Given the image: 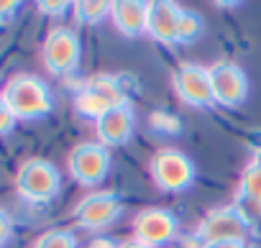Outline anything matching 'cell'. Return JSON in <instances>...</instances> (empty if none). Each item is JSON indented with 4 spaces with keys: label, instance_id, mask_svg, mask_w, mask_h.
<instances>
[{
    "label": "cell",
    "instance_id": "10",
    "mask_svg": "<svg viewBox=\"0 0 261 248\" xmlns=\"http://www.w3.org/2000/svg\"><path fill=\"white\" fill-rule=\"evenodd\" d=\"M210 72V87L215 105L220 107H238L248 97V74L233 64V62H215L207 67Z\"/></svg>",
    "mask_w": 261,
    "mask_h": 248
},
{
    "label": "cell",
    "instance_id": "20",
    "mask_svg": "<svg viewBox=\"0 0 261 248\" xmlns=\"http://www.w3.org/2000/svg\"><path fill=\"white\" fill-rule=\"evenodd\" d=\"M36 8L44 13V16H54V18H62L72 6L64 3V0H41V3H36Z\"/></svg>",
    "mask_w": 261,
    "mask_h": 248
},
{
    "label": "cell",
    "instance_id": "11",
    "mask_svg": "<svg viewBox=\"0 0 261 248\" xmlns=\"http://www.w3.org/2000/svg\"><path fill=\"white\" fill-rule=\"evenodd\" d=\"M177 233H179V223L174 212L167 207H146L134 217V238L151 248H162L172 243Z\"/></svg>",
    "mask_w": 261,
    "mask_h": 248
},
{
    "label": "cell",
    "instance_id": "8",
    "mask_svg": "<svg viewBox=\"0 0 261 248\" xmlns=\"http://www.w3.org/2000/svg\"><path fill=\"white\" fill-rule=\"evenodd\" d=\"M120 215H123V200L118 192H108V189L90 192L72 210L74 223L85 230H102V228L113 225Z\"/></svg>",
    "mask_w": 261,
    "mask_h": 248
},
{
    "label": "cell",
    "instance_id": "22",
    "mask_svg": "<svg viewBox=\"0 0 261 248\" xmlns=\"http://www.w3.org/2000/svg\"><path fill=\"white\" fill-rule=\"evenodd\" d=\"M11 238H13V220L3 207H0V248H3Z\"/></svg>",
    "mask_w": 261,
    "mask_h": 248
},
{
    "label": "cell",
    "instance_id": "6",
    "mask_svg": "<svg viewBox=\"0 0 261 248\" xmlns=\"http://www.w3.org/2000/svg\"><path fill=\"white\" fill-rule=\"evenodd\" d=\"M110 164V149H105L100 141H82L67 156V172L82 187H97L108 177Z\"/></svg>",
    "mask_w": 261,
    "mask_h": 248
},
{
    "label": "cell",
    "instance_id": "7",
    "mask_svg": "<svg viewBox=\"0 0 261 248\" xmlns=\"http://www.w3.org/2000/svg\"><path fill=\"white\" fill-rule=\"evenodd\" d=\"M251 230V217L238 205H223L213 207L197 225V238L202 243L215 240H246Z\"/></svg>",
    "mask_w": 261,
    "mask_h": 248
},
{
    "label": "cell",
    "instance_id": "25",
    "mask_svg": "<svg viewBox=\"0 0 261 248\" xmlns=\"http://www.w3.org/2000/svg\"><path fill=\"white\" fill-rule=\"evenodd\" d=\"M90 248H120V245L110 243L108 238H100V240H92V245H90Z\"/></svg>",
    "mask_w": 261,
    "mask_h": 248
},
{
    "label": "cell",
    "instance_id": "13",
    "mask_svg": "<svg viewBox=\"0 0 261 248\" xmlns=\"http://www.w3.org/2000/svg\"><path fill=\"white\" fill-rule=\"evenodd\" d=\"M182 11L177 3L172 0H154L149 3V23H146V34L164 44V46H172L177 44V26H179V18H182Z\"/></svg>",
    "mask_w": 261,
    "mask_h": 248
},
{
    "label": "cell",
    "instance_id": "2",
    "mask_svg": "<svg viewBox=\"0 0 261 248\" xmlns=\"http://www.w3.org/2000/svg\"><path fill=\"white\" fill-rule=\"evenodd\" d=\"M16 192L34 205H46L62 192V174L49 159H26L16 172Z\"/></svg>",
    "mask_w": 261,
    "mask_h": 248
},
{
    "label": "cell",
    "instance_id": "9",
    "mask_svg": "<svg viewBox=\"0 0 261 248\" xmlns=\"http://www.w3.org/2000/svg\"><path fill=\"white\" fill-rule=\"evenodd\" d=\"M172 87H174V95L190 107L215 105L213 87H210V72L202 64H192V62L179 64L172 74Z\"/></svg>",
    "mask_w": 261,
    "mask_h": 248
},
{
    "label": "cell",
    "instance_id": "14",
    "mask_svg": "<svg viewBox=\"0 0 261 248\" xmlns=\"http://www.w3.org/2000/svg\"><path fill=\"white\" fill-rule=\"evenodd\" d=\"M110 21L115 31L125 39L141 36L146 34L149 23V3H144V0H115V3H110Z\"/></svg>",
    "mask_w": 261,
    "mask_h": 248
},
{
    "label": "cell",
    "instance_id": "15",
    "mask_svg": "<svg viewBox=\"0 0 261 248\" xmlns=\"http://www.w3.org/2000/svg\"><path fill=\"white\" fill-rule=\"evenodd\" d=\"M238 197L251 205L256 212H261V159H253L243 174H241V184H238Z\"/></svg>",
    "mask_w": 261,
    "mask_h": 248
},
{
    "label": "cell",
    "instance_id": "5",
    "mask_svg": "<svg viewBox=\"0 0 261 248\" xmlns=\"http://www.w3.org/2000/svg\"><path fill=\"white\" fill-rule=\"evenodd\" d=\"M80 59H82L80 34L69 26H54L41 44V62L46 72L57 77H67L77 72Z\"/></svg>",
    "mask_w": 261,
    "mask_h": 248
},
{
    "label": "cell",
    "instance_id": "26",
    "mask_svg": "<svg viewBox=\"0 0 261 248\" xmlns=\"http://www.w3.org/2000/svg\"><path fill=\"white\" fill-rule=\"evenodd\" d=\"M120 248H151V245H146V243H141V240H136V238H130V240L120 243Z\"/></svg>",
    "mask_w": 261,
    "mask_h": 248
},
{
    "label": "cell",
    "instance_id": "3",
    "mask_svg": "<svg viewBox=\"0 0 261 248\" xmlns=\"http://www.w3.org/2000/svg\"><path fill=\"white\" fill-rule=\"evenodd\" d=\"M118 105H128V95L120 87V82L110 74H100V77L87 79L74 95V110L82 118L95 120V123L108 110H113Z\"/></svg>",
    "mask_w": 261,
    "mask_h": 248
},
{
    "label": "cell",
    "instance_id": "12",
    "mask_svg": "<svg viewBox=\"0 0 261 248\" xmlns=\"http://www.w3.org/2000/svg\"><path fill=\"white\" fill-rule=\"evenodd\" d=\"M95 131H97V141L105 149H118L125 146L130 139H134L136 131V115L130 105H118L113 110H108L97 123H95Z\"/></svg>",
    "mask_w": 261,
    "mask_h": 248
},
{
    "label": "cell",
    "instance_id": "17",
    "mask_svg": "<svg viewBox=\"0 0 261 248\" xmlns=\"http://www.w3.org/2000/svg\"><path fill=\"white\" fill-rule=\"evenodd\" d=\"M202 31H205L202 16L195 11H182V18L177 26V44H192L202 36Z\"/></svg>",
    "mask_w": 261,
    "mask_h": 248
},
{
    "label": "cell",
    "instance_id": "21",
    "mask_svg": "<svg viewBox=\"0 0 261 248\" xmlns=\"http://www.w3.org/2000/svg\"><path fill=\"white\" fill-rule=\"evenodd\" d=\"M16 115H13V110L6 105V100L0 97V136H8L13 128H16Z\"/></svg>",
    "mask_w": 261,
    "mask_h": 248
},
{
    "label": "cell",
    "instance_id": "1",
    "mask_svg": "<svg viewBox=\"0 0 261 248\" xmlns=\"http://www.w3.org/2000/svg\"><path fill=\"white\" fill-rule=\"evenodd\" d=\"M0 97L13 110L16 120H41L54 110L51 87L36 74L11 77L0 90Z\"/></svg>",
    "mask_w": 261,
    "mask_h": 248
},
{
    "label": "cell",
    "instance_id": "4",
    "mask_svg": "<svg viewBox=\"0 0 261 248\" xmlns=\"http://www.w3.org/2000/svg\"><path fill=\"white\" fill-rule=\"evenodd\" d=\"M149 174L162 192L177 195L195 184V161L179 149H159L149 159Z\"/></svg>",
    "mask_w": 261,
    "mask_h": 248
},
{
    "label": "cell",
    "instance_id": "18",
    "mask_svg": "<svg viewBox=\"0 0 261 248\" xmlns=\"http://www.w3.org/2000/svg\"><path fill=\"white\" fill-rule=\"evenodd\" d=\"M34 248H77V238L64 228H54V230L41 233L36 238Z\"/></svg>",
    "mask_w": 261,
    "mask_h": 248
},
{
    "label": "cell",
    "instance_id": "23",
    "mask_svg": "<svg viewBox=\"0 0 261 248\" xmlns=\"http://www.w3.org/2000/svg\"><path fill=\"white\" fill-rule=\"evenodd\" d=\"M200 248H248L246 240H215V243H202Z\"/></svg>",
    "mask_w": 261,
    "mask_h": 248
},
{
    "label": "cell",
    "instance_id": "19",
    "mask_svg": "<svg viewBox=\"0 0 261 248\" xmlns=\"http://www.w3.org/2000/svg\"><path fill=\"white\" fill-rule=\"evenodd\" d=\"M149 126L154 131L164 133V136H177L182 131V120L169 110H151L149 113Z\"/></svg>",
    "mask_w": 261,
    "mask_h": 248
},
{
    "label": "cell",
    "instance_id": "24",
    "mask_svg": "<svg viewBox=\"0 0 261 248\" xmlns=\"http://www.w3.org/2000/svg\"><path fill=\"white\" fill-rule=\"evenodd\" d=\"M18 8H21V3H16V0H11V3H0V21L13 18Z\"/></svg>",
    "mask_w": 261,
    "mask_h": 248
},
{
    "label": "cell",
    "instance_id": "16",
    "mask_svg": "<svg viewBox=\"0 0 261 248\" xmlns=\"http://www.w3.org/2000/svg\"><path fill=\"white\" fill-rule=\"evenodd\" d=\"M74 11V21L82 26H95L102 18L110 16V3L108 0H80V3H72Z\"/></svg>",
    "mask_w": 261,
    "mask_h": 248
}]
</instances>
